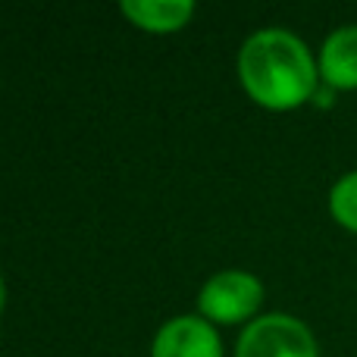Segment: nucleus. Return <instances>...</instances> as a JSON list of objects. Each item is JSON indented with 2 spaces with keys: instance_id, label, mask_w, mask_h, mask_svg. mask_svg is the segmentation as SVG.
Here are the masks:
<instances>
[{
  "instance_id": "f257e3e1",
  "label": "nucleus",
  "mask_w": 357,
  "mask_h": 357,
  "mask_svg": "<svg viewBox=\"0 0 357 357\" xmlns=\"http://www.w3.org/2000/svg\"><path fill=\"white\" fill-rule=\"evenodd\" d=\"M238 75L254 100L289 110L317 94V63L307 44L285 29H260L241 44Z\"/></svg>"
},
{
  "instance_id": "f03ea898",
  "label": "nucleus",
  "mask_w": 357,
  "mask_h": 357,
  "mask_svg": "<svg viewBox=\"0 0 357 357\" xmlns=\"http://www.w3.org/2000/svg\"><path fill=\"white\" fill-rule=\"evenodd\" d=\"M235 357H320L314 333L289 314H266L245 326Z\"/></svg>"
},
{
  "instance_id": "7ed1b4c3",
  "label": "nucleus",
  "mask_w": 357,
  "mask_h": 357,
  "mask_svg": "<svg viewBox=\"0 0 357 357\" xmlns=\"http://www.w3.org/2000/svg\"><path fill=\"white\" fill-rule=\"evenodd\" d=\"M264 298V285L245 270H222L210 276L201 289V310L213 320H241L254 314Z\"/></svg>"
},
{
  "instance_id": "20e7f679",
  "label": "nucleus",
  "mask_w": 357,
  "mask_h": 357,
  "mask_svg": "<svg viewBox=\"0 0 357 357\" xmlns=\"http://www.w3.org/2000/svg\"><path fill=\"white\" fill-rule=\"evenodd\" d=\"M154 357H222L220 335L201 317H176L157 333Z\"/></svg>"
},
{
  "instance_id": "39448f33",
  "label": "nucleus",
  "mask_w": 357,
  "mask_h": 357,
  "mask_svg": "<svg viewBox=\"0 0 357 357\" xmlns=\"http://www.w3.org/2000/svg\"><path fill=\"white\" fill-rule=\"evenodd\" d=\"M320 75L329 88H357V25H342L323 41Z\"/></svg>"
},
{
  "instance_id": "423d86ee",
  "label": "nucleus",
  "mask_w": 357,
  "mask_h": 357,
  "mask_svg": "<svg viewBox=\"0 0 357 357\" xmlns=\"http://www.w3.org/2000/svg\"><path fill=\"white\" fill-rule=\"evenodd\" d=\"M195 6L188 0H123V13L132 16L138 25L154 31L178 29L191 16Z\"/></svg>"
},
{
  "instance_id": "0eeeda50",
  "label": "nucleus",
  "mask_w": 357,
  "mask_h": 357,
  "mask_svg": "<svg viewBox=\"0 0 357 357\" xmlns=\"http://www.w3.org/2000/svg\"><path fill=\"white\" fill-rule=\"evenodd\" d=\"M329 210L345 229L357 232V169L345 173L329 191Z\"/></svg>"
},
{
  "instance_id": "6e6552de",
  "label": "nucleus",
  "mask_w": 357,
  "mask_h": 357,
  "mask_svg": "<svg viewBox=\"0 0 357 357\" xmlns=\"http://www.w3.org/2000/svg\"><path fill=\"white\" fill-rule=\"evenodd\" d=\"M317 104H323V107L333 104V91H329V85L326 88H317Z\"/></svg>"
},
{
  "instance_id": "1a4fd4ad",
  "label": "nucleus",
  "mask_w": 357,
  "mask_h": 357,
  "mask_svg": "<svg viewBox=\"0 0 357 357\" xmlns=\"http://www.w3.org/2000/svg\"><path fill=\"white\" fill-rule=\"evenodd\" d=\"M0 307H3V282H0Z\"/></svg>"
}]
</instances>
